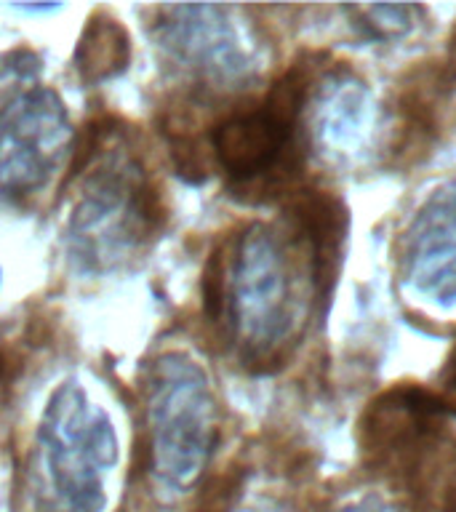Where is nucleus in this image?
<instances>
[{
    "mask_svg": "<svg viewBox=\"0 0 456 512\" xmlns=\"http://www.w3.org/2000/svg\"><path fill=\"white\" fill-rule=\"evenodd\" d=\"M326 307L307 240L294 224H248L224 238L203 270V312L222 328L240 363L275 371Z\"/></svg>",
    "mask_w": 456,
    "mask_h": 512,
    "instance_id": "nucleus-1",
    "label": "nucleus"
},
{
    "mask_svg": "<svg viewBox=\"0 0 456 512\" xmlns=\"http://www.w3.org/2000/svg\"><path fill=\"white\" fill-rule=\"evenodd\" d=\"M78 174V198L64 230L70 259L83 272L123 267L150 246L166 222L160 187L115 131L94 136Z\"/></svg>",
    "mask_w": 456,
    "mask_h": 512,
    "instance_id": "nucleus-2",
    "label": "nucleus"
},
{
    "mask_svg": "<svg viewBox=\"0 0 456 512\" xmlns=\"http://www.w3.org/2000/svg\"><path fill=\"white\" fill-rule=\"evenodd\" d=\"M160 14L155 35L179 70L208 88H232L251 75L254 62L227 19V8L168 6Z\"/></svg>",
    "mask_w": 456,
    "mask_h": 512,
    "instance_id": "nucleus-8",
    "label": "nucleus"
},
{
    "mask_svg": "<svg viewBox=\"0 0 456 512\" xmlns=\"http://www.w3.org/2000/svg\"><path fill=\"white\" fill-rule=\"evenodd\" d=\"M336 512H395L387 502L382 499H374V496H366V499H358V502L344 504Z\"/></svg>",
    "mask_w": 456,
    "mask_h": 512,
    "instance_id": "nucleus-14",
    "label": "nucleus"
},
{
    "mask_svg": "<svg viewBox=\"0 0 456 512\" xmlns=\"http://www.w3.org/2000/svg\"><path fill=\"white\" fill-rule=\"evenodd\" d=\"M246 483V470L243 467H232L214 491H208L200 502L198 512H267L262 507H238L240 488Z\"/></svg>",
    "mask_w": 456,
    "mask_h": 512,
    "instance_id": "nucleus-13",
    "label": "nucleus"
},
{
    "mask_svg": "<svg viewBox=\"0 0 456 512\" xmlns=\"http://www.w3.org/2000/svg\"><path fill=\"white\" fill-rule=\"evenodd\" d=\"M355 16V24L366 38L392 40L406 35L414 27L416 16L422 8L416 6H352L347 8Z\"/></svg>",
    "mask_w": 456,
    "mask_h": 512,
    "instance_id": "nucleus-12",
    "label": "nucleus"
},
{
    "mask_svg": "<svg viewBox=\"0 0 456 512\" xmlns=\"http://www.w3.org/2000/svg\"><path fill=\"white\" fill-rule=\"evenodd\" d=\"M115 462L118 438L107 411L75 379L59 384L24 464L32 512H102Z\"/></svg>",
    "mask_w": 456,
    "mask_h": 512,
    "instance_id": "nucleus-4",
    "label": "nucleus"
},
{
    "mask_svg": "<svg viewBox=\"0 0 456 512\" xmlns=\"http://www.w3.org/2000/svg\"><path fill=\"white\" fill-rule=\"evenodd\" d=\"M456 406L446 395L400 384L371 400L360 419V454L376 472L416 480L448 446Z\"/></svg>",
    "mask_w": 456,
    "mask_h": 512,
    "instance_id": "nucleus-7",
    "label": "nucleus"
},
{
    "mask_svg": "<svg viewBox=\"0 0 456 512\" xmlns=\"http://www.w3.org/2000/svg\"><path fill=\"white\" fill-rule=\"evenodd\" d=\"M406 280L432 302H456V182L419 208L403 246Z\"/></svg>",
    "mask_w": 456,
    "mask_h": 512,
    "instance_id": "nucleus-9",
    "label": "nucleus"
},
{
    "mask_svg": "<svg viewBox=\"0 0 456 512\" xmlns=\"http://www.w3.org/2000/svg\"><path fill=\"white\" fill-rule=\"evenodd\" d=\"M72 147L67 110L30 54L0 59V206H24L59 174Z\"/></svg>",
    "mask_w": 456,
    "mask_h": 512,
    "instance_id": "nucleus-5",
    "label": "nucleus"
},
{
    "mask_svg": "<svg viewBox=\"0 0 456 512\" xmlns=\"http://www.w3.org/2000/svg\"><path fill=\"white\" fill-rule=\"evenodd\" d=\"M307 107H312V139L326 155L352 158L371 136V96L347 72L320 80L318 94L307 99Z\"/></svg>",
    "mask_w": 456,
    "mask_h": 512,
    "instance_id": "nucleus-10",
    "label": "nucleus"
},
{
    "mask_svg": "<svg viewBox=\"0 0 456 512\" xmlns=\"http://www.w3.org/2000/svg\"><path fill=\"white\" fill-rule=\"evenodd\" d=\"M142 472L152 496L171 502L198 488L219 440V408L208 374L184 352H166L144 368Z\"/></svg>",
    "mask_w": 456,
    "mask_h": 512,
    "instance_id": "nucleus-3",
    "label": "nucleus"
},
{
    "mask_svg": "<svg viewBox=\"0 0 456 512\" xmlns=\"http://www.w3.org/2000/svg\"><path fill=\"white\" fill-rule=\"evenodd\" d=\"M315 67L296 62L272 83L270 94L254 107L230 112L211 134L214 158L240 192L299 190L294 187L302 152L299 123L310 99Z\"/></svg>",
    "mask_w": 456,
    "mask_h": 512,
    "instance_id": "nucleus-6",
    "label": "nucleus"
},
{
    "mask_svg": "<svg viewBox=\"0 0 456 512\" xmlns=\"http://www.w3.org/2000/svg\"><path fill=\"white\" fill-rule=\"evenodd\" d=\"M440 395H446L448 403L456 406V347L451 352V358H448V366L443 371V387H440Z\"/></svg>",
    "mask_w": 456,
    "mask_h": 512,
    "instance_id": "nucleus-15",
    "label": "nucleus"
},
{
    "mask_svg": "<svg viewBox=\"0 0 456 512\" xmlns=\"http://www.w3.org/2000/svg\"><path fill=\"white\" fill-rule=\"evenodd\" d=\"M131 59V40L128 32L120 27L112 16L96 14L80 35L75 64H78L80 78L88 83H99L126 70Z\"/></svg>",
    "mask_w": 456,
    "mask_h": 512,
    "instance_id": "nucleus-11",
    "label": "nucleus"
}]
</instances>
